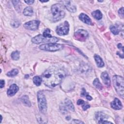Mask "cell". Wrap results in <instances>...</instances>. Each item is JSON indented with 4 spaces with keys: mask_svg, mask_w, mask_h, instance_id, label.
I'll return each instance as SVG.
<instances>
[{
    "mask_svg": "<svg viewBox=\"0 0 124 124\" xmlns=\"http://www.w3.org/2000/svg\"><path fill=\"white\" fill-rule=\"evenodd\" d=\"M95 119L97 123L98 124H108L112 123L107 120L108 118V116L105 113L101 112H98L96 113L95 115Z\"/></svg>",
    "mask_w": 124,
    "mask_h": 124,
    "instance_id": "cell-8",
    "label": "cell"
},
{
    "mask_svg": "<svg viewBox=\"0 0 124 124\" xmlns=\"http://www.w3.org/2000/svg\"><path fill=\"white\" fill-rule=\"evenodd\" d=\"M21 100L22 102L24 104V105L28 106V107H31V103L29 99V97L27 95H25L23 96L21 98Z\"/></svg>",
    "mask_w": 124,
    "mask_h": 124,
    "instance_id": "cell-20",
    "label": "cell"
},
{
    "mask_svg": "<svg viewBox=\"0 0 124 124\" xmlns=\"http://www.w3.org/2000/svg\"><path fill=\"white\" fill-rule=\"evenodd\" d=\"M94 58L96 62V65L98 67H103L104 66L105 64L103 60L98 55L95 54L94 55Z\"/></svg>",
    "mask_w": 124,
    "mask_h": 124,
    "instance_id": "cell-16",
    "label": "cell"
},
{
    "mask_svg": "<svg viewBox=\"0 0 124 124\" xmlns=\"http://www.w3.org/2000/svg\"><path fill=\"white\" fill-rule=\"evenodd\" d=\"M50 30L49 29H46L43 33V35L46 37H51V35L50 33Z\"/></svg>",
    "mask_w": 124,
    "mask_h": 124,
    "instance_id": "cell-28",
    "label": "cell"
},
{
    "mask_svg": "<svg viewBox=\"0 0 124 124\" xmlns=\"http://www.w3.org/2000/svg\"><path fill=\"white\" fill-rule=\"evenodd\" d=\"M42 81V79L39 76H35L33 78V82L34 84L37 86H39L41 85Z\"/></svg>",
    "mask_w": 124,
    "mask_h": 124,
    "instance_id": "cell-24",
    "label": "cell"
},
{
    "mask_svg": "<svg viewBox=\"0 0 124 124\" xmlns=\"http://www.w3.org/2000/svg\"><path fill=\"white\" fill-rule=\"evenodd\" d=\"M110 30L114 35L118 34L120 31V30L118 27L115 25H112L110 26Z\"/></svg>",
    "mask_w": 124,
    "mask_h": 124,
    "instance_id": "cell-23",
    "label": "cell"
},
{
    "mask_svg": "<svg viewBox=\"0 0 124 124\" xmlns=\"http://www.w3.org/2000/svg\"><path fill=\"white\" fill-rule=\"evenodd\" d=\"M88 36V32L83 29L78 30L74 34L75 38L80 41H84Z\"/></svg>",
    "mask_w": 124,
    "mask_h": 124,
    "instance_id": "cell-10",
    "label": "cell"
},
{
    "mask_svg": "<svg viewBox=\"0 0 124 124\" xmlns=\"http://www.w3.org/2000/svg\"><path fill=\"white\" fill-rule=\"evenodd\" d=\"M51 12L53 15V20L54 22H57L65 16L64 7L60 3H56L51 6Z\"/></svg>",
    "mask_w": 124,
    "mask_h": 124,
    "instance_id": "cell-2",
    "label": "cell"
},
{
    "mask_svg": "<svg viewBox=\"0 0 124 124\" xmlns=\"http://www.w3.org/2000/svg\"><path fill=\"white\" fill-rule=\"evenodd\" d=\"M113 84L118 95L124 98V80L123 77L115 75L113 77Z\"/></svg>",
    "mask_w": 124,
    "mask_h": 124,
    "instance_id": "cell-3",
    "label": "cell"
},
{
    "mask_svg": "<svg viewBox=\"0 0 124 124\" xmlns=\"http://www.w3.org/2000/svg\"><path fill=\"white\" fill-rule=\"evenodd\" d=\"M118 48H119V49H121V48H122V49H124V47H123V46H122V44H119L118 45Z\"/></svg>",
    "mask_w": 124,
    "mask_h": 124,
    "instance_id": "cell-36",
    "label": "cell"
},
{
    "mask_svg": "<svg viewBox=\"0 0 124 124\" xmlns=\"http://www.w3.org/2000/svg\"><path fill=\"white\" fill-rule=\"evenodd\" d=\"M59 41V38L56 37H46L42 34H38L31 39V42L36 44L42 43H56Z\"/></svg>",
    "mask_w": 124,
    "mask_h": 124,
    "instance_id": "cell-4",
    "label": "cell"
},
{
    "mask_svg": "<svg viewBox=\"0 0 124 124\" xmlns=\"http://www.w3.org/2000/svg\"><path fill=\"white\" fill-rule=\"evenodd\" d=\"M18 73V70L17 69H13L12 70H11L10 71L8 72L6 75L8 77H14L15 76H16Z\"/></svg>",
    "mask_w": 124,
    "mask_h": 124,
    "instance_id": "cell-27",
    "label": "cell"
},
{
    "mask_svg": "<svg viewBox=\"0 0 124 124\" xmlns=\"http://www.w3.org/2000/svg\"><path fill=\"white\" fill-rule=\"evenodd\" d=\"M37 101L39 110L42 113H46L47 111V103L45 95L42 91L37 93Z\"/></svg>",
    "mask_w": 124,
    "mask_h": 124,
    "instance_id": "cell-5",
    "label": "cell"
},
{
    "mask_svg": "<svg viewBox=\"0 0 124 124\" xmlns=\"http://www.w3.org/2000/svg\"><path fill=\"white\" fill-rule=\"evenodd\" d=\"M93 85L96 88H97L98 90H102L103 89V86L102 84L100 83L99 80L98 78H95L93 81Z\"/></svg>",
    "mask_w": 124,
    "mask_h": 124,
    "instance_id": "cell-22",
    "label": "cell"
},
{
    "mask_svg": "<svg viewBox=\"0 0 124 124\" xmlns=\"http://www.w3.org/2000/svg\"><path fill=\"white\" fill-rule=\"evenodd\" d=\"M71 124H84V122L78 120H76L74 119L72 120V121L71 123Z\"/></svg>",
    "mask_w": 124,
    "mask_h": 124,
    "instance_id": "cell-32",
    "label": "cell"
},
{
    "mask_svg": "<svg viewBox=\"0 0 124 124\" xmlns=\"http://www.w3.org/2000/svg\"><path fill=\"white\" fill-rule=\"evenodd\" d=\"M84 102H85V101H84V100L79 99H78V100L77 103V105H82L84 103Z\"/></svg>",
    "mask_w": 124,
    "mask_h": 124,
    "instance_id": "cell-33",
    "label": "cell"
},
{
    "mask_svg": "<svg viewBox=\"0 0 124 124\" xmlns=\"http://www.w3.org/2000/svg\"><path fill=\"white\" fill-rule=\"evenodd\" d=\"M11 25L14 28H17L20 25V22L17 20H13L11 21Z\"/></svg>",
    "mask_w": 124,
    "mask_h": 124,
    "instance_id": "cell-29",
    "label": "cell"
},
{
    "mask_svg": "<svg viewBox=\"0 0 124 124\" xmlns=\"http://www.w3.org/2000/svg\"><path fill=\"white\" fill-rule=\"evenodd\" d=\"M18 89V87L16 84H13L8 89L7 94L9 96H13L17 92Z\"/></svg>",
    "mask_w": 124,
    "mask_h": 124,
    "instance_id": "cell-13",
    "label": "cell"
},
{
    "mask_svg": "<svg viewBox=\"0 0 124 124\" xmlns=\"http://www.w3.org/2000/svg\"><path fill=\"white\" fill-rule=\"evenodd\" d=\"M92 16L97 20H100L102 18V14L99 10H95L92 13Z\"/></svg>",
    "mask_w": 124,
    "mask_h": 124,
    "instance_id": "cell-18",
    "label": "cell"
},
{
    "mask_svg": "<svg viewBox=\"0 0 124 124\" xmlns=\"http://www.w3.org/2000/svg\"><path fill=\"white\" fill-rule=\"evenodd\" d=\"M69 31V24L66 21L60 24L57 27L56 32L59 35H65L68 33Z\"/></svg>",
    "mask_w": 124,
    "mask_h": 124,
    "instance_id": "cell-7",
    "label": "cell"
},
{
    "mask_svg": "<svg viewBox=\"0 0 124 124\" xmlns=\"http://www.w3.org/2000/svg\"><path fill=\"white\" fill-rule=\"evenodd\" d=\"M61 2L63 3L65 7L69 12L73 13L76 11V7L73 3H72L71 1L64 0V1H61Z\"/></svg>",
    "mask_w": 124,
    "mask_h": 124,
    "instance_id": "cell-11",
    "label": "cell"
},
{
    "mask_svg": "<svg viewBox=\"0 0 124 124\" xmlns=\"http://www.w3.org/2000/svg\"><path fill=\"white\" fill-rule=\"evenodd\" d=\"M80 95L81 96H85L86 99L88 100H92V97H91V96H90L89 93H88L86 92L85 89L84 88H82V92H81V94Z\"/></svg>",
    "mask_w": 124,
    "mask_h": 124,
    "instance_id": "cell-26",
    "label": "cell"
},
{
    "mask_svg": "<svg viewBox=\"0 0 124 124\" xmlns=\"http://www.w3.org/2000/svg\"><path fill=\"white\" fill-rule=\"evenodd\" d=\"M65 75V72L62 68L51 66L43 73L42 81L46 86L54 87L62 82Z\"/></svg>",
    "mask_w": 124,
    "mask_h": 124,
    "instance_id": "cell-1",
    "label": "cell"
},
{
    "mask_svg": "<svg viewBox=\"0 0 124 124\" xmlns=\"http://www.w3.org/2000/svg\"><path fill=\"white\" fill-rule=\"evenodd\" d=\"M33 11L32 7L28 6L26 7L23 10V14L25 16H31L33 14Z\"/></svg>",
    "mask_w": 124,
    "mask_h": 124,
    "instance_id": "cell-19",
    "label": "cell"
},
{
    "mask_svg": "<svg viewBox=\"0 0 124 124\" xmlns=\"http://www.w3.org/2000/svg\"><path fill=\"white\" fill-rule=\"evenodd\" d=\"M40 21L38 20H34L26 22L24 25V27L28 30L35 31L39 27Z\"/></svg>",
    "mask_w": 124,
    "mask_h": 124,
    "instance_id": "cell-9",
    "label": "cell"
},
{
    "mask_svg": "<svg viewBox=\"0 0 124 124\" xmlns=\"http://www.w3.org/2000/svg\"><path fill=\"white\" fill-rule=\"evenodd\" d=\"M19 54H20V52L16 50V51H13L12 53L11 56L12 59L13 60L16 61V60H18L19 59V57H20Z\"/></svg>",
    "mask_w": 124,
    "mask_h": 124,
    "instance_id": "cell-25",
    "label": "cell"
},
{
    "mask_svg": "<svg viewBox=\"0 0 124 124\" xmlns=\"http://www.w3.org/2000/svg\"><path fill=\"white\" fill-rule=\"evenodd\" d=\"M118 14L119 16L122 18H124V7H121L118 11Z\"/></svg>",
    "mask_w": 124,
    "mask_h": 124,
    "instance_id": "cell-31",
    "label": "cell"
},
{
    "mask_svg": "<svg viewBox=\"0 0 124 124\" xmlns=\"http://www.w3.org/2000/svg\"><path fill=\"white\" fill-rule=\"evenodd\" d=\"M100 77L103 83L106 86H109L110 85V79L108 73L106 71L102 72Z\"/></svg>",
    "mask_w": 124,
    "mask_h": 124,
    "instance_id": "cell-14",
    "label": "cell"
},
{
    "mask_svg": "<svg viewBox=\"0 0 124 124\" xmlns=\"http://www.w3.org/2000/svg\"><path fill=\"white\" fill-rule=\"evenodd\" d=\"M79 18L80 20L83 22L84 23L88 24V25H91L92 24V21L91 18L87 16L86 14L84 13H81L79 16Z\"/></svg>",
    "mask_w": 124,
    "mask_h": 124,
    "instance_id": "cell-15",
    "label": "cell"
},
{
    "mask_svg": "<svg viewBox=\"0 0 124 124\" xmlns=\"http://www.w3.org/2000/svg\"><path fill=\"white\" fill-rule=\"evenodd\" d=\"M12 2L13 3V5L14 6L15 9L18 12H19L21 9L20 1L19 0H13V1H12Z\"/></svg>",
    "mask_w": 124,
    "mask_h": 124,
    "instance_id": "cell-21",
    "label": "cell"
},
{
    "mask_svg": "<svg viewBox=\"0 0 124 124\" xmlns=\"http://www.w3.org/2000/svg\"><path fill=\"white\" fill-rule=\"evenodd\" d=\"M90 107V105L89 104H88L87 102H84V103L82 105V108L84 110H87Z\"/></svg>",
    "mask_w": 124,
    "mask_h": 124,
    "instance_id": "cell-30",
    "label": "cell"
},
{
    "mask_svg": "<svg viewBox=\"0 0 124 124\" xmlns=\"http://www.w3.org/2000/svg\"><path fill=\"white\" fill-rule=\"evenodd\" d=\"M24 1L28 4H32L33 2H34V0H24Z\"/></svg>",
    "mask_w": 124,
    "mask_h": 124,
    "instance_id": "cell-35",
    "label": "cell"
},
{
    "mask_svg": "<svg viewBox=\"0 0 124 124\" xmlns=\"http://www.w3.org/2000/svg\"><path fill=\"white\" fill-rule=\"evenodd\" d=\"M64 46L62 44H57L55 43H49L40 45L39 47V49L44 51H56L62 49Z\"/></svg>",
    "mask_w": 124,
    "mask_h": 124,
    "instance_id": "cell-6",
    "label": "cell"
},
{
    "mask_svg": "<svg viewBox=\"0 0 124 124\" xmlns=\"http://www.w3.org/2000/svg\"><path fill=\"white\" fill-rule=\"evenodd\" d=\"M5 85V81L4 80L1 79L0 80V88H2Z\"/></svg>",
    "mask_w": 124,
    "mask_h": 124,
    "instance_id": "cell-34",
    "label": "cell"
},
{
    "mask_svg": "<svg viewBox=\"0 0 124 124\" xmlns=\"http://www.w3.org/2000/svg\"><path fill=\"white\" fill-rule=\"evenodd\" d=\"M110 106L113 109L115 110L121 109L123 107L121 102L117 98H115L114 100L111 102Z\"/></svg>",
    "mask_w": 124,
    "mask_h": 124,
    "instance_id": "cell-12",
    "label": "cell"
},
{
    "mask_svg": "<svg viewBox=\"0 0 124 124\" xmlns=\"http://www.w3.org/2000/svg\"><path fill=\"white\" fill-rule=\"evenodd\" d=\"M64 104H65L64 106L66 109H68L72 111H75L74 106L70 100L66 98L64 101Z\"/></svg>",
    "mask_w": 124,
    "mask_h": 124,
    "instance_id": "cell-17",
    "label": "cell"
},
{
    "mask_svg": "<svg viewBox=\"0 0 124 124\" xmlns=\"http://www.w3.org/2000/svg\"><path fill=\"white\" fill-rule=\"evenodd\" d=\"M0 117H1V120H0V123H1V121H2V116L1 115L0 116Z\"/></svg>",
    "mask_w": 124,
    "mask_h": 124,
    "instance_id": "cell-37",
    "label": "cell"
}]
</instances>
